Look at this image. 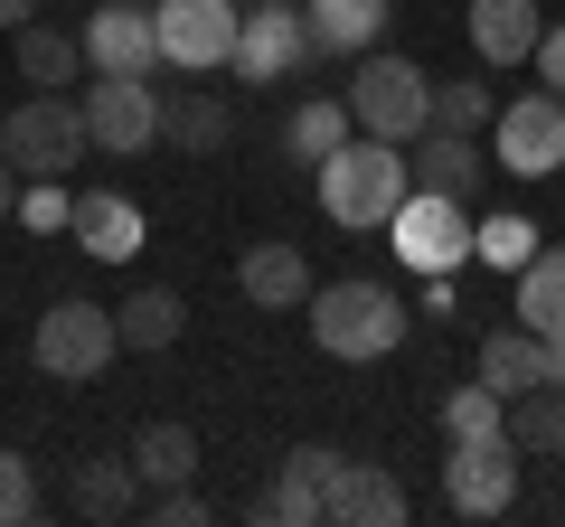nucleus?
I'll return each mask as SVG.
<instances>
[{
  "instance_id": "29",
  "label": "nucleus",
  "mask_w": 565,
  "mask_h": 527,
  "mask_svg": "<svg viewBox=\"0 0 565 527\" xmlns=\"http://www.w3.org/2000/svg\"><path fill=\"white\" fill-rule=\"evenodd\" d=\"M490 114H500V95H490L481 76H434V114L424 122H444V132H490Z\"/></svg>"
},
{
  "instance_id": "3",
  "label": "nucleus",
  "mask_w": 565,
  "mask_h": 527,
  "mask_svg": "<svg viewBox=\"0 0 565 527\" xmlns=\"http://www.w3.org/2000/svg\"><path fill=\"white\" fill-rule=\"evenodd\" d=\"M349 122L359 132H377V142H415L424 114H434V76H424L415 57H386V47H367V57H349Z\"/></svg>"
},
{
  "instance_id": "7",
  "label": "nucleus",
  "mask_w": 565,
  "mask_h": 527,
  "mask_svg": "<svg viewBox=\"0 0 565 527\" xmlns=\"http://www.w3.org/2000/svg\"><path fill=\"white\" fill-rule=\"evenodd\" d=\"M386 245H396V255L415 264L424 283H434V273L471 264V207H462V198H444V189H405L396 217H386Z\"/></svg>"
},
{
  "instance_id": "8",
  "label": "nucleus",
  "mask_w": 565,
  "mask_h": 527,
  "mask_svg": "<svg viewBox=\"0 0 565 527\" xmlns=\"http://www.w3.org/2000/svg\"><path fill=\"white\" fill-rule=\"evenodd\" d=\"M76 104H85V132H95L104 161H141L161 142V85L151 76H95Z\"/></svg>"
},
{
  "instance_id": "6",
  "label": "nucleus",
  "mask_w": 565,
  "mask_h": 527,
  "mask_svg": "<svg viewBox=\"0 0 565 527\" xmlns=\"http://www.w3.org/2000/svg\"><path fill=\"white\" fill-rule=\"evenodd\" d=\"M114 348H122V330H114V311H104V302H47L29 358H39L57 386H85V377L114 367Z\"/></svg>"
},
{
  "instance_id": "33",
  "label": "nucleus",
  "mask_w": 565,
  "mask_h": 527,
  "mask_svg": "<svg viewBox=\"0 0 565 527\" xmlns=\"http://www.w3.org/2000/svg\"><path fill=\"white\" fill-rule=\"evenodd\" d=\"M29 518H39V471L0 443V527H29Z\"/></svg>"
},
{
  "instance_id": "10",
  "label": "nucleus",
  "mask_w": 565,
  "mask_h": 527,
  "mask_svg": "<svg viewBox=\"0 0 565 527\" xmlns=\"http://www.w3.org/2000/svg\"><path fill=\"white\" fill-rule=\"evenodd\" d=\"M311 57V20H302V0H264V10H245L236 20V76L245 85H282L292 66Z\"/></svg>"
},
{
  "instance_id": "27",
  "label": "nucleus",
  "mask_w": 565,
  "mask_h": 527,
  "mask_svg": "<svg viewBox=\"0 0 565 527\" xmlns=\"http://www.w3.org/2000/svg\"><path fill=\"white\" fill-rule=\"evenodd\" d=\"M509 443H519V452H565V386H527V396H509Z\"/></svg>"
},
{
  "instance_id": "15",
  "label": "nucleus",
  "mask_w": 565,
  "mask_h": 527,
  "mask_svg": "<svg viewBox=\"0 0 565 527\" xmlns=\"http://www.w3.org/2000/svg\"><path fill=\"white\" fill-rule=\"evenodd\" d=\"M66 236L95 264H132L141 255V207L122 198V189H76V226H66Z\"/></svg>"
},
{
  "instance_id": "35",
  "label": "nucleus",
  "mask_w": 565,
  "mask_h": 527,
  "mask_svg": "<svg viewBox=\"0 0 565 527\" xmlns=\"http://www.w3.org/2000/svg\"><path fill=\"white\" fill-rule=\"evenodd\" d=\"M141 518H151V527H199V518H207V499H199V490L180 481V490H161V499L141 508Z\"/></svg>"
},
{
  "instance_id": "32",
  "label": "nucleus",
  "mask_w": 565,
  "mask_h": 527,
  "mask_svg": "<svg viewBox=\"0 0 565 527\" xmlns=\"http://www.w3.org/2000/svg\"><path fill=\"white\" fill-rule=\"evenodd\" d=\"M255 518H264V527H311V518H321V490L292 481V471H274V490L255 499Z\"/></svg>"
},
{
  "instance_id": "24",
  "label": "nucleus",
  "mask_w": 565,
  "mask_h": 527,
  "mask_svg": "<svg viewBox=\"0 0 565 527\" xmlns=\"http://www.w3.org/2000/svg\"><path fill=\"white\" fill-rule=\"evenodd\" d=\"M349 132H359V122H349V104H340V95H311V104H292V122H282V161L321 170Z\"/></svg>"
},
{
  "instance_id": "18",
  "label": "nucleus",
  "mask_w": 565,
  "mask_h": 527,
  "mask_svg": "<svg viewBox=\"0 0 565 527\" xmlns=\"http://www.w3.org/2000/svg\"><path fill=\"white\" fill-rule=\"evenodd\" d=\"M321 518L330 527H396L405 518V481H396V471H377V462H349L340 481H330Z\"/></svg>"
},
{
  "instance_id": "19",
  "label": "nucleus",
  "mask_w": 565,
  "mask_h": 527,
  "mask_svg": "<svg viewBox=\"0 0 565 527\" xmlns=\"http://www.w3.org/2000/svg\"><path fill=\"white\" fill-rule=\"evenodd\" d=\"M311 57H367L386 39V0H302Z\"/></svg>"
},
{
  "instance_id": "39",
  "label": "nucleus",
  "mask_w": 565,
  "mask_h": 527,
  "mask_svg": "<svg viewBox=\"0 0 565 527\" xmlns=\"http://www.w3.org/2000/svg\"><path fill=\"white\" fill-rule=\"evenodd\" d=\"M546 386H565V340H546Z\"/></svg>"
},
{
  "instance_id": "25",
  "label": "nucleus",
  "mask_w": 565,
  "mask_h": 527,
  "mask_svg": "<svg viewBox=\"0 0 565 527\" xmlns=\"http://www.w3.org/2000/svg\"><path fill=\"white\" fill-rule=\"evenodd\" d=\"M132 471H141V490H180L189 471H199V433L189 424H141L132 433Z\"/></svg>"
},
{
  "instance_id": "12",
  "label": "nucleus",
  "mask_w": 565,
  "mask_h": 527,
  "mask_svg": "<svg viewBox=\"0 0 565 527\" xmlns=\"http://www.w3.org/2000/svg\"><path fill=\"white\" fill-rule=\"evenodd\" d=\"M444 499L462 508V518H500V508L519 499V443H509V433H490V443H452L444 452Z\"/></svg>"
},
{
  "instance_id": "37",
  "label": "nucleus",
  "mask_w": 565,
  "mask_h": 527,
  "mask_svg": "<svg viewBox=\"0 0 565 527\" xmlns=\"http://www.w3.org/2000/svg\"><path fill=\"white\" fill-rule=\"evenodd\" d=\"M10 217H20V170L0 161V226H10Z\"/></svg>"
},
{
  "instance_id": "2",
  "label": "nucleus",
  "mask_w": 565,
  "mask_h": 527,
  "mask_svg": "<svg viewBox=\"0 0 565 527\" xmlns=\"http://www.w3.org/2000/svg\"><path fill=\"white\" fill-rule=\"evenodd\" d=\"M302 311H311V340H321L330 358H386V348H405V330H415V311L386 283H311Z\"/></svg>"
},
{
  "instance_id": "4",
  "label": "nucleus",
  "mask_w": 565,
  "mask_h": 527,
  "mask_svg": "<svg viewBox=\"0 0 565 527\" xmlns=\"http://www.w3.org/2000/svg\"><path fill=\"white\" fill-rule=\"evenodd\" d=\"M85 151H95V132H85L76 95H29V104L0 114V161L20 170V180H66Z\"/></svg>"
},
{
  "instance_id": "38",
  "label": "nucleus",
  "mask_w": 565,
  "mask_h": 527,
  "mask_svg": "<svg viewBox=\"0 0 565 527\" xmlns=\"http://www.w3.org/2000/svg\"><path fill=\"white\" fill-rule=\"evenodd\" d=\"M29 10H39V0H0V29H29Z\"/></svg>"
},
{
  "instance_id": "28",
  "label": "nucleus",
  "mask_w": 565,
  "mask_h": 527,
  "mask_svg": "<svg viewBox=\"0 0 565 527\" xmlns=\"http://www.w3.org/2000/svg\"><path fill=\"white\" fill-rule=\"evenodd\" d=\"M490 433H509V396L500 386H452L444 396V443H490Z\"/></svg>"
},
{
  "instance_id": "23",
  "label": "nucleus",
  "mask_w": 565,
  "mask_h": 527,
  "mask_svg": "<svg viewBox=\"0 0 565 527\" xmlns=\"http://www.w3.org/2000/svg\"><path fill=\"white\" fill-rule=\"evenodd\" d=\"M519 321L537 340H565V245H537L519 264Z\"/></svg>"
},
{
  "instance_id": "20",
  "label": "nucleus",
  "mask_w": 565,
  "mask_h": 527,
  "mask_svg": "<svg viewBox=\"0 0 565 527\" xmlns=\"http://www.w3.org/2000/svg\"><path fill=\"white\" fill-rule=\"evenodd\" d=\"M537 39H546L537 0H471V47H481L490 66H527Z\"/></svg>"
},
{
  "instance_id": "1",
  "label": "nucleus",
  "mask_w": 565,
  "mask_h": 527,
  "mask_svg": "<svg viewBox=\"0 0 565 527\" xmlns=\"http://www.w3.org/2000/svg\"><path fill=\"white\" fill-rule=\"evenodd\" d=\"M405 189H415L405 142H377V132H349V142L321 161V207H330V226H386Z\"/></svg>"
},
{
  "instance_id": "21",
  "label": "nucleus",
  "mask_w": 565,
  "mask_h": 527,
  "mask_svg": "<svg viewBox=\"0 0 565 527\" xmlns=\"http://www.w3.org/2000/svg\"><path fill=\"white\" fill-rule=\"evenodd\" d=\"M76 518H141V471L132 452H95V462H76Z\"/></svg>"
},
{
  "instance_id": "5",
  "label": "nucleus",
  "mask_w": 565,
  "mask_h": 527,
  "mask_svg": "<svg viewBox=\"0 0 565 527\" xmlns=\"http://www.w3.org/2000/svg\"><path fill=\"white\" fill-rule=\"evenodd\" d=\"M490 170H509V180H556L565 170V95L556 85L509 95L490 114Z\"/></svg>"
},
{
  "instance_id": "17",
  "label": "nucleus",
  "mask_w": 565,
  "mask_h": 527,
  "mask_svg": "<svg viewBox=\"0 0 565 527\" xmlns=\"http://www.w3.org/2000/svg\"><path fill=\"white\" fill-rule=\"evenodd\" d=\"M10 57H20V76L39 85V95H66V85L85 76V29L29 20V29H10Z\"/></svg>"
},
{
  "instance_id": "9",
  "label": "nucleus",
  "mask_w": 565,
  "mask_h": 527,
  "mask_svg": "<svg viewBox=\"0 0 565 527\" xmlns=\"http://www.w3.org/2000/svg\"><path fill=\"white\" fill-rule=\"evenodd\" d=\"M236 0H151V29H161V66L180 76H217L236 57Z\"/></svg>"
},
{
  "instance_id": "11",
  "label": "nucleus",
  "mask_w": 565,
  "mask_h": 527,
  "mask_svg": "<svg viewBox=\"0 0 565 527\" xmlns=\"http://www.w3.org/2000/svg\"><path fill=\"white\" fill-rule=\"evenodd\" d=\"M85 76H161L151 0H104L95 20H85Z\"/></svg>"
},
{
  "instance_id": "31",
  "label": "nucleus",
  "mask_w": 565,
  "mask_h": 527,
  "mask_svg": "<svg viewBox=\"0 0 565 527\" xmlns=\"http://www.w3.org/2000/svg\"><path fill=\"white\" fill-rule=\"evenodd\" d=\"M20 226L66 236V226H76V189H66V180H20Z\"/></svg>"
},
{
  "instance_id": "14",
  "label": "nucleus",
  "mask_w": 565,
  "mask_h": 527,
  "mask_svg": "<svg viewBox=\"0 0 565 527\" xmlns=\"http://www.w3.org/2000/svg\"><path fill=\"white\" fill-rule=\"evenodd\" d=\"M236 283H245V302H255V311H302L311 302V264H302V245L264 236V245H245Z\"/></svg>"
},
{
  "instance_id": "30",
  "label": "nucleus",
  "mask_w": 565,
  "mask_h": 527,
  "mask_svg": "<svg viewBox=\"0 0 565 527\" xmlns=\"http://www.w3.org/2000/svg\"><path fill=\"white\" fill-rule=\"evenodd\" d=\"M471 255L500 264V273H519V264L537 255V226H527V217H471Z\"/></svg>"
},
{
  "instance_id": "16",
  "label": "nucleus",
  "mask_w": 565,
  "mask_h": 527,
  "mask_svg": "<svg viewBox=\"0 0 565 527\" xmlns=\"http://www.w3.org/2000/svg\"><path fill=\"white\" fill-rule=\"evenodd\" d=\"M161 142L170 151H226L236 142V114H226L217 95H207V85H161Z\"/></svg>"
},
{
  "instance_id": "34",
  "label": "nucleus",
  "mask_w": 565,
  "mask_h": 527,
  "mask_svg": "<svg viewBox=\"0 0 565 527\" xmlns=\"http://www.w3.org/2000/svg\"><path fill=\"white\" fill-rule=\"evenodd\" d=\"M282 471H292V481H311V490H321V508H330V481L349 471V452H330V443H292V452H282Z\"/></svg>"
},
{
  "instance_id": "36",
  "label": "nucleus",
  "mask_w": 565,
  "mask_h": 527,
  "mask_svg": "<svg viewBox=\"0 0 565 527\" xmlns=\"http://www.w3.org/2000/svg\"><path fill=\"white\" fill-rule=\"evenodd\" d=\"M527 66H537V85H556V95H565V20H546V39H537V57H527Z\"/></svg>"
},
{
  "instance_id": "26",
  "label": "nucleus",
  "mask_w": 565,
  "mask_h": 527,
  "mask_svg": "<svg viewBox=\"0 0 565 527\" xmlns=\"http://www.w3.org/2000/svg\"><path fill=\"white\" fill-rule=\"evenodd\" d=\"M114 330H122V348H170V340L189 330V302H180L170 283H141L132 302L114 311Z\"/></svg>"
},
{
  "instance_id": "22",
  "label": "nucleus",
  "mask_w": 565,
  "mask_h": 527,
  "mask_svg": "<svg viewBox=\"0 0 565 527\" xmlns=\"http://www.w3.org/2000/svg\"><path fill=\"white\" fill-rule=\"evenodd\" d=\"M481 386H500V396H527V386H546V340L527 321L490 330L481 340Z\"/></svg>"
},
{
  "instance_id": "13",
  "label": "nucleus",
  "mask_w": 565,
  "mask_h": 527,
  "mask_svg": "<svg viewBox=\"0 0 565 527\" xmlns=\"http://www.w3.org/2000/svg\"><path fill=\"white\" fill-rule=\"evenodd\" d=\"M405 170H415V189H444V198H481V180H490V151H481V132H444V122H424L415 132V151H405Z\"/></svg>"
}]
</instances>
